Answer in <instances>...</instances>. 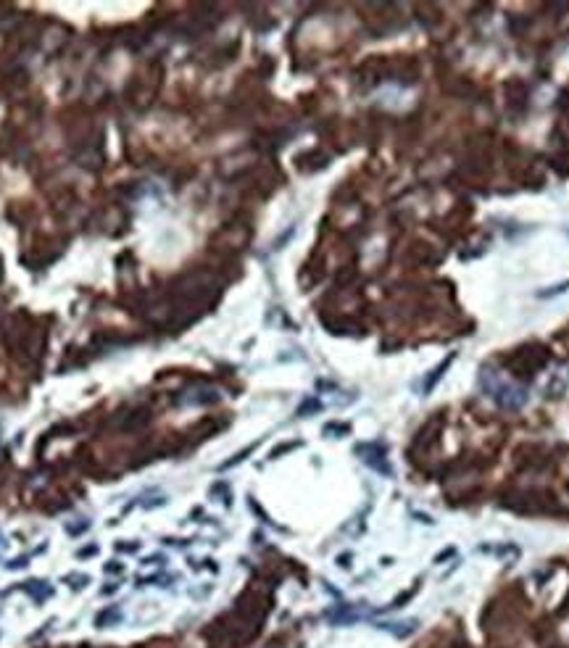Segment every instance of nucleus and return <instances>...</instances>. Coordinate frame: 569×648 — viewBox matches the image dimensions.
<instances>
[{"mask_svg":"<svg viewBox=\"0 0 569 648\" xmlns=\"http://www.w3.org/2000/svg\"><path fill=\"white\" fill-rule=\"evenodd\" d=\"M566 290H569V280H566V282H561V285H553V287L540 290V292H537V298H540V301H546V298H556V295H561V292H566Z\"/></svg>","mask_w":569,"mask_h":648,"instance_id":"f257e3e1","label":"nucleus"}]
</instances>
